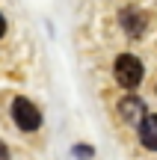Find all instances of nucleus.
Returning <instances> with one entry per match:
<instances>
[{"instance_id": "obj_1", "label": "nucleus", "mask_w": 157, "mask_h": 160, "mask_svg": "<svg viewBox=\"0 0 157 160\" xmlns=\"http://www.w3.org/2000/svg\"><path fill=\"white\" fill-rule=\"evenodd\" d=\"M113 77H116V83L122 89H136L142 83V77H145V65L134 53H119L116 62H113Z\"/></svg>"}, {"instance_id": "obj_2", "label": "nucleus", "mask_w": 157, "mask_h": 160, "mask_svg": "<svg viewBox=\"0 0 157 160\" xmlns=\"http://www.w3.org/2000/svg\"><path fill=\"white\" fill-rule=\"evenodd\" d=\"M12 122L18 125V131L24 133H33L42 128V113L30 98H15L12 101Z\"/></svg>"}, {"instance_id": "obj_3", "label": "nucleus", "mask_w": 157, "mask_h": 160, "mask_svg": "<svg viewBox=\"0 0 157 160\" xmlns=\"http://www.w3.org/2000/svg\"><path fill=\"white\" fill-rule=\"evenodd\" d=\"M119 24H122V30L128 33V39H134V42L148 33V15L140 6H125V9L119 12Z\"/></svg>"}, {"instance_id": "obj_4", "label": "nucleus", "mask_w": 157, "mask_h": 160, "mask_svg": "<svg viewBox=\"0 0 157 160\" xmlns=\"http://www.w3.org/2000/svg\"><path fill=\"white\" fill-rule=\"evenodd\" d=\"M145 101H142L140 95H125L122 101H119V116H122V122H128V125H140L142 116H145Z\"/></svg>"}, {"instance_id": "obj_5", "label": "nucleus", "mask_w": 157, "mask_h": 160, "mask_svg": "<svg viewBox=\"0 0 157 160\" xmlns=\"http://www.w3.org/2000/svg\"><path fill=\"white\" fill-rule=\"evenodd\" d=\"M136 137H140L142 148L157 151V113H145L142 122L136 125Z\"/></svg>"}, {"instance_id": "obj_6", "label": "nucleus", "mask_w": 157, "mask_h": 160, "mask_svg": "<svg viewBox=\"0 0 157 160\" xmlns=\"http://www.w3.org/2000/svg\"><path fill=\"white\" fill-rule=\"evenodd\" d=\"M71 151H74V157H77V160H92V154H95L92 145H74Z\"/></svg>"}, {"instance_id": "obj_7", "label": "nucleus", "mask_w": 157, "mask_h": 160, "mask_svg": "<svg viewBox=\"0 0 157 160\" xmlns=\"http://www.w3.org/2000/svg\"><path fill=\"white\" fill-rule=\"evenodd\" d=\"M6 36V18H3V12H0V39Z\"/></svg>"}, {"instance_id": "obj_8", "label": "nucleus", "mask_w": 157, "mask_h": 160, "mask_svg": "<svg viewBox=\"0 0 157 160\" xmlns=\"http://www.w3.org/2000/svg\"><path fill=\"white\" fill-rule=\"evenodd\" d=\"M0 160H9V148H6L3 142H0Z\"/></svg>"}]
</instances>
